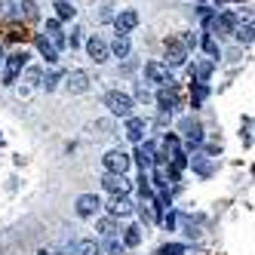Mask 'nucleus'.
I'll return each mask as SVG.
<instances>
[{"instance_id": "f257e3e1", "label": "nucleus", "mask_w": 255, "mask_h": 255, "mask_svg": "<svg viewBox=\"0 0 255 255\" xmlns=\"http://www.w3.org/2000/svg\"><path fill=\"white\" fill-rule=\"evenodd\" d=\"M105 105H108V111L117 114V117H132V96L120 93V89L108 93V96H105Z\"/></svg>"}, {"instance_id": "f03ea898", "label": "nucleus", "mask_w": 255, "mask_h": 255, "mask_svg": "<svg viewBox=\"0 0 255 255\" xmlns=\"http://www.w3.org/2000/svg\"><path fill=\"white\" fill-rule=\"evenodd\" d=\"M102 163H105V169H108V172H117V175H126V169H129V163H132V157L126 154V151H108V154L102 157Z\"/></svg>"}, {"instance_id": "7ed1b4c3", "label": "nucleus", "mask_w": 255, "mask_h": 255, "mask_svg": "<svg viewBox=\"0 0 255 255\" xmlns=\"http://www.w3.org/2000/svg\"><path fill=\"white\" fill-rule=\"evenodd\" d=\"M144 74H148L151 83H160V86H169L172 83L169 65H163V62H148V65H144Z\"/></svg>"}, {"instance_id": "20e7f679", "label": "nucleus", "mask_w": 255, "mask_h": 255, "mask_svg": "<svg viewBox=\"0 0 255 255\" xmlns=\"http://www.w3.org/2000/svg\"><path fill=\"white\" fill-rule=\"evenodd\" d=\"M102 185H105V191H111L114 197L129 194V178H126V175H117V172H108V175L102 178Z\"/></svg>"}, {"instance_id": "39448f33", "label": "nucleus", "mask_w": 255, "mask_h": 255, "mask_svg": "<svg viewBox=\"0 0 255 255\" xmlns=\"http://www.w3.org/2000/svg\"><path fill=\"white\" fill-rule=\"evenodd\" d=\"M25 62H28L25 52H12V56L6 59V74H3V83H6V86L15 83V77H19V71L25 68Z\"/></svg>"}, {"instance_id": "423d86ee", "label": "nucleus", "mask_w": 255, "mask_h": 255, "mask_svg": "<svg viewBox=\"0 0 255 255\" xmlns=\"http://www.w3.org/2000/svg\"><path fill=\"white\" fill-rule=\"evenodd\" d=\"M206 28H209V31H218V34H231V31L237 28V19H234L231 12H222V15H215V19L209 15V19H206Z\"/></svg>"}, {"instance_id": "0eeeda50", "label": "nucleus", "mask_w": 255, "mask_h": 255, "mask_svg": "<svg viewBox=\"0 0 255 255\" xmlns=\"http://www.w3.org/2000/svg\"><path fill=\"white\" fill-rule=\"evenodd\" d=\"M99 206H102V200H99L96 194H80V197H77V215H80V218L96 215Z\"/></svg>"}, {"instance_id": "6e6552de", "label": "nucleus", "mask_w": 255, "mask_h": 255, "mask_svg": "<svg viewBox=\"0 0 255 255\" xmlns=\"http://www.w3.org/2000/svg\"><path fill=\"white\" fill-rule=\"evenodd\" d=\"M86 52H89V59H96V65H102V62H108V43L102 40V37H89L86 40Z\"/></svg>"}, {"instance_id": "1a4fd4ad", "label": "nucleus", "mask_w": 255, "mask_h": 255, "mask_svg": "<svg viewBox=\"0 0 255 255\" xmlns=\"http://www.w3.org/2000/svg\"><path fill=\"white\" fill-rule=\"evenodd\" d=\"M166 62L169 65H185L188 62V49L178 40H166Z\"/></svg>"}, {"instance_id": "9d476101", "label": "nucleus", "mask_w": 255, "mask_h": 255, "mask_svg": "<svg viewBox=\"0 0 255 255\" xmlns=\"http://www.w3.org/2000/svg\"><path fill=\"white\" fill-rule=\"evenodd\" d=\"M114 25H117V34H129V31L138 25V12H135V9H123V12L117 15Z\"/></svg>"}, {"instance_id": "9b49d317", "label": "nucleus", "mask_w": 255, "mask_h": 255, "mask_svg": "<svg viewBox=\"0 0 255 255\" xmlns=\"http://www.w3.org/2000/svg\"><path fill=\"white\" fill-rule=\"evenodd\" d=\"M135 157H138V163H141V172H144V169H151V166H154V157H157L154 144H151V141H138Z\"/></svg>"}, {"instance_id": "f8f14e48", "label": "nucleus", "mask_w": 255, "mask_h": 255, "mask_svg": "<svg viewBox=\"0 0 255 255\" xmlns=\"http://www.w3.org/2000/svg\"><path fill=\"white\" fill-rule=\"evenodd\" d=\"M126 138L135 141V144L144 138V120L141 117H126Z\"/></svg>"}, {"instance_id": "ddd939ff", "label": "nucleus", "mask_w": 255, "mask_h": 255, "mask_svg": "<svg viewBox=\"0 0 255 255\" xmlns=\"http://www.w3.org/2000/svg\"><path fill=\"white\" fill-rule=\"evenodd\" d=\"M68 89L71 93H86L89 89V74L86 71H71L68 74Z\"/></svg>"}, {"instance_id": "4468645a", "label": "nucleus", "mask_w": 255, "mask_h": 255, "mask_svg": "<svg viewBox=\"0 0 255 255\" xmlns=\"http://www.w3.org/2000/svg\"><path fill=\"white\" fill-rule=\"evenodd\" d=\"M129 49H132V43H129V34H117V37H114V43L108 46V52H114L117 59H126V56H129Z\"/></svg>"}, {"instance_id": "2eb2a0df", "label": "nucleus", "mask_w": 255, "mask_h": 255, "mask_svg": "<svg viewBox=\"0 0 255 255\" xmlns=\"http://www.w3.org/2000/svg\"><path fill=\"white\" fill-rule=\"evenodd\" d=\"M46 40L52 43V46H56V49H62L68 40H65V34H62V28H59V22L56 19H49L46 22Z\"/></svg>"}, {"instance_id": "dca6fc26", "label": "nucleus", "mask_w": 255, "mask_h": 255, "mask_svg": "<svg viewBox=\"0 0 255 255\" xmlns=\"http://www.w3.org/2000/svg\"><path fill=\"white\" fill-rule=\"evenodd\" d=\"M178 129L191 138V144H197L200 138H203V129H200V123H197V120H191V117H188V120H181V123H178Z\"/></svg>"}, {"instance_id": "f3484780", "label": "nucleus", "mask_w": 255, "mask_h": 255, "mask_svg": "<svg viewBox=\"0 0 255 255\" xmlns=\"http://www.w3.org/2000/svg\"><path fill=\"white\" fill-rule=\"evenodd\" d=\"M108 212H111L114 218H117V215H129V212H132L129 197H126V194H123V197H114V200H111V206H108Z\"/></svg>"}, {"instance_id": "a211bd4d", "label": "nucleus", "mask_w": 255, "mask_h": 255, "mask_svg": "<svg viewBox=\"0 0 255 255\" xmlns=\"http://www.w3.org/2000/svg\"><path fill=\"white\" fill-rule=\"evenodd\" d=\"M37 49H40V56H43V59H46L49 65H56V62H59V49L52 46V43H49V40L43 37V34L37 37Z\"/></svg>"}, {"instance_id": "6ab92c4d", "label": "nucleus", "mask_w": 255, "mask_h": 255, "mask_svg": "<svg viewBox=\"0 0 255 255\" xmlns=\"http://www.w3.org/2000/svg\"><path fill=\"white\" fill-rule=\"evenodd\" d=\"M157 105L163 108V111H172V108H175V93H172L169 86H163L160 93H157Z\"/></svg>"}, {"instance_id": "aec40b11", "label": "nucleus", "mask_w": 255, "mask_h": 255, "mask_svg": "<svg viewBox=\"0 0 255 255\" xmlns=\"http://www.w3.org/2000/svg\"><path fill=\"white\" fill-rule=\"evenodd\" d=\"M77 255H102V243H96V240H80L77 243Z\"/></svg>"}, {"instance_id": "412c9836", "label": "nucleus", "mask_w": 255, "mask_h": 255, "mask_svg": "<svg viewBox=\"0 0 255 255\" xmlns=\"http://www.w3.org/2000/svg\"><path fill=\"white\" fill-rule=\"evenodd\" d=\"M126 246H123V240L117 234H111V237H105V246H102V252H111V255H117V252H123Z\"/></svg>"}, {"instance_id": "4be33fe9", "label": "nucleus", "mask_w": 255, "mask_h": 255, "mask_svg": "<svg viewBox=\"0 0 255 255\" xmlns=\"http://www.w3.org/2000/svg\"><path fill=\"white\" fill-rule=\"evenodd\" d=\"M141 243V231L132 225V228H126L123 231V246H138Z\"/></svg>"}, {"instance_id": "5701e85b", "label": "nucleus", "mask_w": 255, "mask_h": 255, "mask_svg": "<svg viewBox=\"0 0 255 255\" xmlns=\"http://www.w3.org/2000/svg\"><path fill=\"white\" fill-rule=\"evenodd\" d=\"M234 34H237V40H240V43H246V46H249V43H252V22L246 19V22H243L240 28H237Z\"/></svg>"}, {"instance_id": "b1692460", "label": "nucleus", "mask_w": 255, "mask_h": 255, "mask_svg": "<svg viewBox=\"0 0 255 255\" xmlns=\"http://www.w3.org/2000/svg\"><path fill=\"white\" fill-rule=\"evenodd\" d=\"M99 234H102V237L117 234V222H114V215H108V218H102V222H99Z\"/></svg>"}, {"instance_id": "393cba45", "label": "nucleus", "mask_w": 255, "mask_h": 255, "mask_svg": "<svg viewBox=\"0 0 255 255\" xmlns=\"http://www.w3.org/2000/svg\"><path fill=\"white\" fill-rule=\"evenodd\" d=\"M209 74H212V62H200V65H197V71H194L197 83H206V80H209Z\"/></svg>"}, {"instance_id": "a878e982", "label": "nucleus", "mask_w": 255, "mask_h": 255, "mask_svg": "<svg viewBox=\"0 0 255 255\" xmlns=\"http://www.w3.org/2000/svg\"><path fill=\"white\" fill-rule=\"evenodd\" d=\"M56 12H59V19H74V6H71L68 0H59V3H56Z\"/></svg>"}, {"instance_id": "bb28decb", "label": "nucleus", "mask_w": 255, "mask_h": 255, "mask_svg": "<svg viewBox=\"0 0 255 255\" xmlns=\"http://www.w3.org/2000/svg\"><path fill=\"white\" fill-rule=\"evenodd\" d=\"M157 255H185V246H181V243H166Z\"/></svg>"}, {"instance_id": "cd10ccee", "label": "nucleus", "mask_w": 255, "mask_h": 255, "mask_svg": "<svg viewBox=\"0 0 255 255\" xmlns=\"http://www.w3.org/2000/svg\"><path fill=\"white\" fill-rule=\"evenodd\" d=\"M22 9H25V19H37V3L34 0H22Z\"/></svg>"}, {"instance_id": "c85d7f7f", "label": "nucleus", "mask_w": 255, "mask_h": 255, "mask_svg": "<svg viewBox=\"0 0 255 255\" xmlns=\"http://www.w3.org/2000/svg\"><path fill=\"white\" fill-rule=\"evenodd\" d=\"M203 49L209 52V56H218V43H215L212 34H206V37H203Z\"/></svg>"}, {"instance_id": "c756f323", "label": "nucleus", "mask_w": 255, "mask_h": 255, "mask_svg": "<svg viewBox=\"0 0 255 255\" xmlns=\"http://www.w3.org/2000/svg\"><path fill=\"white\" fill-rule=\"evenodd\" d=\"M194 169H197L200 175H212V166H209L206 160H197V157H194Z\"/></svg>"}, {"instance_id": "7c9ffc66", "label": "nucleus", "mask_w": 255, "mask_h": 255, "mask_svg": "<svg viewBox=\"0 0 255 255\" xmlns=\"http://www.w3.org/2000/svg\"><path fill=\"white\" fill-rule=\"evenodd\" d=\"M178 43H181V46H185V49H191V46H197V43H200V40H197V37H194V34H185V37H181V40H178Z\"/></svg>"}, {"instance_id": "2f4dec72", "label": "nucleus", "mask_w": 255, "mask_h": 255, "mask_svg": "<svg viewBox=\"0 0 255 255\" xmlns=\"http://www.w3.org/2000/svg\"><path fill=\"white\" fill-rule=\"evenodd\" d=\"M166 151L178 154V138H175V135H166Z\"/></svg>"}, {"instance_id": "473e14b6", "label": "nucleus", "mask_w": 255, "mask_h": 255, "mask_svg": "<svg viewBox=\"0 0 255 255\" xmlns=\"http://www.w3.org/2000/svg\"><path fill=\"white\" fill-rule=\"evenodd\" d=\"M28 83H40V68H28Z\"/></svg>"}, {"instance_id": "72a5a7b5", "label": "nucleus", "mask_w": 255, "mask_h": 255, "mask_svg": "<svg viewBox=\"0 0 255 255\" xmlns=\"http://www.w3.org/2000/svg\"><path fill=\"white\" fill-rule=\"evenodd\" d=\"M135 99H141V102H148V99H151V93H148V89H144V86H138V89H135Z\"/></svg>"}, {"instance_id": "f704fd0d", "label": "nucleus", "mask_w": 255, "mask_h": 255, "mask_svg": "<svg viewBox=\"0 0 255 255\" xmlns=\"http://www.w3.org/2000/svg\"><path fill=\"white\" fill-rule=\"evenodd\" d=\"M56 83H59V77L52 74V77H46V83H43V86H46V89H56Z\"/></svg>"}, {"instance_id": "c9c22d12", "label": "nucleus", "mask_w": 255, "mask_h": 255, "mask_svg": "<svg viewBox=\"0 0 255 255\" xmlns=\"http://www.w3.org/2000/svg\"><path fill=\"white\" fill-rule=\"evenodd\" d=\"M163 222H166V228H169V231H172V228H175V215H172V212H169V215H166V218H163Z\"/></svg>"}, {"instance_id": "e433bc0d", "label": "nucleus", "mask_w": 255, "mask_h": 255, "mask_svg": "<svg viewBox=\"0 0 255 255\" xmlns=\"http://www.w3.org/2000/svg\"><path fill=\"white\" fill-rule=\"evenodd\" d=\"M218 3H240V0H218Z\"/></svg>"}, {"instance_id": "4c0bfd02", "label": "nucleus", "mask_w": 255, "mask_h": 255, "mask_svg": "<svg viewBox=\"0 0 255 255\" xmlns=\"http://www.w3.org/2000/svg\"><path fill=\"white\" fill-rule=\"evenodd\" d=\"M37 255H52V252H46V249H40V252H37Z\"/></svg>"}, {"instance_id": "58836bf2", "label": "nucleus", "mask_w": 255, "mask_h": 255, "mask_svg": "<svg viewBox=\"0 0 255 255\" xmlns=\"http://www.w3.org/2000/svg\"><path fill=\"white\" fill-rule=\"evenodd\" d=\"M0 62H3V49H0Z\"/></svg>"}]
</instances>
